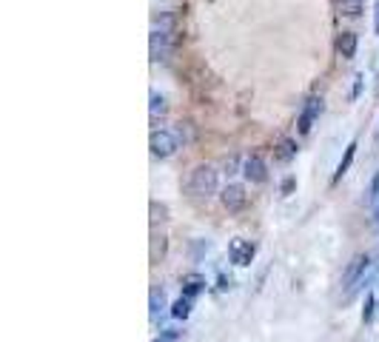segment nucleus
Wrapping results in <instances>:
<instances>
[{
    "label": "nucleus",
    "mask_w": 379,
    "mask_h": 342,
    "mask_svg": "<svg viewBox=\"0 0 379 342\" xmlns=\"http://www.w3.org/2000/svg\"><path fill=\"white\" fill-rule=\"evenodd\" d=\"M174 32H177L174 12H160V17H154V23H151V40H148L154 63H160V60L169 57V52L174 46Z\"/></svg>",
    "instance_id": "f257e3e1"
},
{
    "label": "nucleus",
    "mask_w": 379,
    "mask_h": 342,
    "mask_svg": "<svg viewBox=\"0 0 379 342\" xmlns=\"http://www.w3.org/2000/svg\"><path fill=\"white\" fill-rule=\"evenodd\" d=\"M219 185V177H217V169L208 166V163H200L188 171V180H185V194L188 197H211Z\"/></svg>",
    "instance_id": "f03ea898"
},
{
    "label": "nucleus",
    "mask_w": 379,
    "mask_h": 342,
    "mask_svg": "<svg viewBox=\"0 0 379 342\" xmlns=\"http://www.w3.org/2000/svg\"><path fill=\"white\" fill-rule=\"evenodd\" d=\"M368 268H371V257L368 254H357L348 265H345V271H342V279H339L342 291H351L357 286H365V271Z\"/></svg>",
    "instance_id": "7ed1b4c3"
},
{
    "label": "nucleus",
    "mask_w": 379,
    "mask_h": 342,
    "mask_svg": "<svg viewBox=\"0 0 379 342\" xmlns=\"http://www.w3.org/2000/svg\"><path fill=\"white\" fill-rule=\"evenodd\" d=\"M148 148H151V157L166 160V157H171V154L180 148V143H177L174 132H160V129H154L151 137H148Z\"/></svg>",
    "instance_id": "20e7f679"
},
{
    "label": "nucleus",
    "mask_w": 379,
    "mask_h": 342,
    "mask_svg": "<svg viewBox=\"0 0 379 342\" xmlns=\"http://www.w3.org/2000/svg\"><path fill=\"white\" fill-rule=\"evenodd\" d=\"M254 254H257V245L251 242V240H245V237H234V240L229 242V260H231L234 265H240V268L251 265Z\"/></svg>",
    "instance_id": "39448f33"
},
{
    "label": "nucleus",
    "mask_w": 379,
    "mask_h": 342,
    "mask_svg": "<svg viewBox=\"0 0 379 342\" xmlns=\"http://www.w3.org/2000/svg\"><path fill=\"white\" fill-rule=\"evenodd\" d=\"M320 111H323V98H320V95H311V98L305 100L300 117H297V129H300V134H308V132L314 129V123H317Z\"/></svg>",
    "instance_id": "423d86ee"
},
{
    "label": "nucleus",
    "mask_w": 379,
    "mask_h": 342,
    "mask_svg": "<svg viewBox=\"0 0 379 342\" xmlns=\"http://www.w3.org/2000/svg\"><path fill=\"white\" fill-rule=\"evenodd\" d=\"M219 200H223L226 211H231V214H237V211H242L248 205V194H245L242 185H237V182H229L223 189V194H219Z\"/></svg>",
    "instance_id": "0eeeda50"
},
{
    "label": "nucleus",
    "mask_w": 379,
    "mask_h": 342,
    "mask_svg": "<svg viewBox=\"0 0 379 342\" xmlns=\"http://www.w3.org/2000/svg\"><path fill=\"white\" fill-rule=\"evenodd\" d=\"M242 177L248 182H265L268 180V166L260 154H248V157L242 160Z\"/></svg>",
    "instance_id": "6e6552de"
},
{
    "label": "nucleus",
    "mask_w": 379,
    "mask_h": 342,
    "mask_svg": "<svg viewBox=\"0 0 379 342\" xmlns=\"http://www.w3.org/2000/svg\"><path fill=\"white\" fill-rule=\"evenodd\" d=\"M294 157H297V140L279 137L277 146H274V160H277V163H291Z\"/></svg>",
    "instance_id": "1a4fd4ad"
},
{
    "label": "nucleus",
    "mask_w": 379,
    "mask_h": 342,
    "mask_svg": "<svg viewBox=\"0 0 379 342\" xmlns=\"http://www.w3.org/2000/svg\"><path fill=\"white\" fill-rule=\"evenodd\" d=\"M337 54L342 60H351L357 54V32H339V38H337Z\"/></svg>",
    "instance_id": "9d476101"
},
{
    "label": "nucleus",
    "mask_w": 379,
    "mask_h": 342,
    "mask_svg": "<svg viewBox=\"0 0 379 342\" xmlns=\"http://www.w3.org/2000/svg\"><path fill=\"white\" fill-rule=\"evenodd\" d=\"M200 291H206V279H203L200 274H188V277L183 279V297L194 300Z\"/></svg>",
    "instance_id": "9b49d317"
},
{
    "label": "nucleus",
    "mask_w": 379,
    "mask_h": 342,
    "mask_svg": "<svg viewBox=\"0 0 379 342\" xmlns=\"http://www.w3.org/2000/svg\"><path fill=\"white\" fill-rule=\"evenodd\" d=\"M166 98L160 95V91H151V106H148V114H151V123H157L163 114H166Z\"/></svg>",
    "instance_id": "f8f14e48"
},
{
    "label": "nucleus",
    "mask_w": 379,
    "mask_h": 342,
    "mask_svg": "<svg viewBox=\"0 0 379 342\" xmlns=\"http://www.w3.org/2000/svg\"><path fill=\"white\" fill-rule=\"evenodd\" d=\"M354 154H357V140H354V143H348V148H345V157H342V160H339V166H337L334 182H337V180H342V174L351 169V163H354Z\"/></svg>",
    "instance_id": "ddd939ff"
},
{
    "label": "nucleus",
    "mask_w": 379,
    "mask_h": 342,
    "mask_svg": "<svg viewBox=\"0 0 379 342\" xmlns=\"http://www.w3.org/2000/svg\"><path fill=\"white\" fill-rule=\"evenodd\" d=\"M174 137H177V143H180V146H188V143L194 140V126H192L188 120H180V123H177V129H174Z\"/></svg>",
    "instance_id": "4468645a"
},
{
    "label": "nucleus",
    "mask_w": 379,
    "mask_h": 342,
    "mask_svg": "<svg viewBox=\"0 0 379 342\" xmlns=\"http://www.w3.org/2000/svg\"><path fill=\"white\" fill-rule=\"evenodd\" d=\"M337 6H339V12L345 17H351V20L362 15V0H337Z\"/></svg>",
    "instance_id": "2eb2a0df"
},
{
    "label": "nucleus",
    "mask_w": 379,
    "mask_h": 342,
    "mask_svg": "<svg viewBox=\"0 0 379 342\" xmlns=\"http://www.w3.org/2000/svg\"><path fill=\"white\" fill-rule=\"evenodd\" d=\"M188 314H192V300H188V297H180V300L171 305V317H174V320H185Z\"/></svg>",
    "instance_id": "dca6fc26"
},
{
    "label": "nucleus",
    "mask_w": 379,
    "mask_h": 342,
    "mask_svg": "<svg viewBox=\"0 0 379 342\" xmlns=\"http://www.w3.org/2000/svg\"><path fill=\"white\" fill-rule=\"evenodd\" d=\"M169 217V208L163 205V203H157V200H151V223L157 226V223H163Z\"/></svg>",
    "instance_id": "f3484780"
},
{
    "label": "nucleus",
    "mask_w": 379,
    "mask_h": 342,
    "mask_svg": "<svg viewBox=\"0 0 379 342\" xmlns=\"http://www.w3.org/2000/svg\"><path fill=\"white\" fill-rule=\"evenodd\" d=\"M368 205H379V171L371 177V185H368Z\"/></svg>",
    "instance_id": "a211bd4d"
},
{
    "label": "nucleus",
    "mask_w": 379,
    "mask_h": 342,
    "mask_svg": "<svg viewBox=\"0 0 379 342\" xmlns=\"http://www.w3.org/2000/svg\"><path fill=\"white\" fill-rule=\"evenodd\" d=\"M166 305V300H163V291L157 294V291H151V317H157V311H160Z\"/></svg>",
    "instance_id": "6ab92c4d"
},
{
    "label": "nucleus",
    "mask_w": 379,
    "mask_h": 342,
    "mask_svg": "<svg viewBox=\"0 0 379 342\" xmlns=\"http://www.w3.org/2000/svg\"><path fill=\"white\" fill-rule=\"evenodd\" d=\"M223 169H226V174H237V171H242V166H240V157H226Z\"/></svg>",
    "instance_id": "aec40b11"
},
{
    "label": "nucleus",
    "mask_w": 379,
    "mask_h": 342,
    "mask_svg": "<svg viewBox=\"0 0 379 342\" xmlns=\"http://www.w3.org/2000/svg\"><path fill=\"white\" fill-rule=\"evenodd\" d=\"M373 32L379 35V0H376V6H373Z\"/></svg>",
    "instance_id": "412c9836"
},
{
    "label": "nucleus",
    "mask_w": 379,
    "mask_h": 342,
    "mask_svg": "<svg viewBox=\"0 0 379 342\" xmlns=\"http://www.w3.org/2000/svg\"><path fill=\"white\" fill-rule=\"evenodd\" d=\"M291 189H294V177H288L286 182H282V194H288Z\"/></svg>",
    "instance_id": "4be33fe9"
},
{
    "label": "nucleus",
    "mask_w": 379,
    "mask_h": 342,
    "mask_svg": "<svg viewBox=\"0 0 379 342\" xmlns=\"http://www.w3.org/2000/svg\"><path fill=\"white\" fill-rule=\"evenodd\" d=\"M371 223H373V228H379V205H373V220Z\"/></svg>",
    "instance_id": "5701e85b"
},
{
    "label": "nucleus",
    "mask_w": 379,
    "mask_h": 342,
    "mask_svg": "<svg viewBox=\"0 0 379 342\" xmlns=\"http://www.w3.org/2000/svg\"><path fill=\"white\" fill-rule=\"evenodd\" d=\"M157 342H169V339H157Z\"/></svg>",
    "instance_id": "b1692460"
},
{
    "label": "nucleus",
    "mask_w": 379,
    "mask_h": 342,
    "mask_svg": "<svg viewBox=\"0 0 379 342\" xmlns=\"http://www.w3.org/2000/svg\"><path fill=\"white\" fill-rule=\"evenodd\" d=\"M376 137H379V129H376Z\"/></svg>",
    "instance_id": "393cba45"
}]
</instances>
